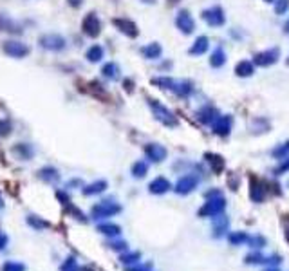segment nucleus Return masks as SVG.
Returning a JSON list of instances; mask_svg holds the SVG:
<instances>
[{
  "label": "nucleus",
  "instance_id": "58836bf2",
  "mask_svg": "<svg viewBox=\"0 0 289 271\" xmlns=\"http://www.w3.org/2000/svg\"><path fill=\"white\" fill-rule=\"evenodd\" d=\"M148 270H150L148 266H143V268L136 266V268H130V270H127V271H148Z\"/></svg>",
  "mask_w": 289,
  "mask_h": 271
},
{
  "label": "nucleus",
  "instance_id": "a18cd8bd",
  "mask_svg": "<svg viewBox=\"0 0 289 271\" xmlns=\"http://www.w3.org/2000/svg\"><path fill=\"white\" fill-rule=\"evenodd\" d=\"M288 64H289V58H288Z\"/></svg>",
  "mask_w": 289,
  "mask_h": 271
},
{
  "label": "nucleus",
  "instance_id": "4c0bfd02",
  "mask_svg": "<svg viewBox=\"0 0 289 271\" xmlns=\"http://www.w3.org/2000/svg\"><path fill=\"white\" fill-rule=\"evenodd\" d=\"M67 2H69L71 7H81L85 0H67Z\"/></svg>",
  "mask_w": 289,
  "mask_h": 271
},
{
  "label": "nucleus",
  "instance_id": "bb28decb",
  "mask_svg": "<svg viewBox=\"0 0 289 271\" xmlns=\"http://www.w3.org/2000/svg\"><path fill=\"white\" fill-rule=\"evenodd\" d=\"M146 172H148V165L144 161H136L132 165V176L134 177H144Z\"/></svg>",
  "mask_w": 289,
  "mask_h": 271
},
{
  "label": "nucleus",
  "instance_id": "f8f14e48",
  "mask_svg": "<svg viewBox=\"0 0 289 271\" xmlns=\"http://www.w3.org/2000/svg\"><path fill=\"white\" fill-rule=\"evenodd\" d=\"M144 154H146V157H148L150 161L161 163V161L166 157V148L157 145V143H148V145L144 146Z\"/></svg>",
  "mask_w": 289,
  "mask_h": 271
},
{
  "label": "nucleus",
  "instance_id": "72a5a7b5",
  "mask_svg": "<svg viewBox=\"0 0 289 271\" xmlns=\"http://www.w3.org/2000/svg\"><path fill=\"white\" fill-rule=\"evenodd\" d=\"M289 152V141L286 143V145L279 146V148H275L273 150V156L275 157H279V159H284V156Z\"/></svg>",
  "mask_w": 289,
  "mask_h": 271
},
{
  "label": "nucleus",
  "instance_id": "393cba45",
  "mask_svg": "<svg viewBox=\"0 0 289 271\" xmlns=\"http://www.w3.org/2000/svg\"><path fill=\"white\" fill-rule=\"evenodd\" d=\"M98 231L107 237H118L121 233V228L114 222H103V224H98Z\"/></svg>",
  "mask_w": 289,
  "mask_h": 271
},
{
  "label": "nucleus",
  "instance_id": "4468645a",
  "mask_svg": "<svg viewBox=\"0 0 289 271\" xmlns=\"http://www.w3.org/2000/svg\"><path fill=\"white\" fill-rule=\"evenodd\" d=\"M0 31H5V33H11V35H20L22 33V25L16 24L13 18L5 15H0Z\"/></svg>",
  "mask_w": 289,
  "mask_h": 271
},
{
  "label": "nucleus",
  "instance_id": "c85d7f7f",
  "mask_svg": "<svg viewBox=\"0 0 289 271\" xmlns=\"http://www.w3.org/2000/svg\"><path fill=\"white\" fill-rule=\"evenodd\" d=\"M224 208V203H222V199H215V201H210L208 204L205 206V210H203V213H219L220 210Z\"/></svg>",
  "mask_w": 289,
  "mask_h": 271
},
{
  "label": "nucleus",
  "instance_id": "a878e982",
  "mask_svg": "<svg viewBox=\"0 0 289 271\" xmlns=\"http://www.w3.org/2000/svg\"><path fill=\"white\" fill-rule=\"evenodd\" d=\"M85 58L89 62H92V64L100 62L101 58H103V49H101V45H90L89 49H87V53H85Z\"/></svg>",
  "mask_w": 289,
  "mask_h": 271
},
{
  "label": "nucleus",
  "instance_id": "cd10ccee",
  "mask_svg": "<svg viewBox=\"0 0 289 271\" xmlns=\"http://www.w3.org/2000/svg\"><path fill=\"white\" fill-rule=\"evenodd\" d=\"M27 224L33 226L35 230H44V228H51V224L47 221H42L38 215H29L27 217Z\"/></svg>",
  "mask_w": 289,
  "mask_h": 271
},
{
  "label": "nucleus",
  "instance_id": "7c9ffc66",
  "mask_svg": "<svg viewBox=\"0 0 289 271\" xmlns=\"http://www.w3.org/2000/svg\"><path fill=\"white\" fill-rule=\"evenodd\" d=\"M277 4H275V11H277V15H284L288 13L289 9V0H275Z\"/></svg>",
  "mask_w": 289,
  "mask_h": 271
},
{
  "label": "nucleus",
  "instance_id": "a19ab883",
  "mask_svg": "<svg viewBox=\"0 0 289 271\" xmlns=\"http://www.w3.org/2000/svg\"><path fill=\"white\" fill-rule=\"evenodd\" d=\"M143 2H150V4H152V2H155V0H143Z\"/></svg>",
  "mask_w": 289,
  "mask_h": 271
},
{
  "label": "nucleus",
  "instance_id": "f03ea898",
  "mask_svg": "<svg viewBox=\"0 0 289 271\" xmlns=\"http://www.w3.org/2000/svg\"><path fill=\"white\" fill-rule=\"evenodd\" d=\"M148 105H150V109H152L154 118L159 121V123H163L165 127H177L179 125V121H177L175 114L170 111L168 107H165L157 100H152V98H148Z\"/></svg>",
  "mask_w": 289,
  "mask_h": 271
},
{
  "label": "nucleus",
  "instance_id": "6ab92c4d",
  "mask_svg": "<svg viewBox=\"0 0 289 271\" xmlns=\"http://www.w3.org/2000/svg\"><path fill=\"white\" fill-rule=\"evenodd\" d=\"M13 154L20 157L22 161H29L31 157L35 156V150H33L31 145H27V143H16V145L13 146Z\"/></svg>",
  "mask_w": 289,
  "mask_h": 271
},
{
  "label": "nucleus",
  "instance_id": "1a4fd4ad",
  "mask_svg": "<svg viewBox=\"0 0 289 271\" xmlns=\"http://www.w3.org/2000/svg\"><path fill=\"white\" fill-rule=\"evenodd\" d=\"M175 25H177V29H179L183 35H192L195 29V20H194V16L190 15V11L183 9L177 13V16H175Z\"/></svg>",
  "mask_w": 289,
  "mask_h": 271
},
{
  "label": "nucleus",
  "instance_id": "39448f33",
  "mask_svg": "<svg viewBox=\"0 0 289 271\" xmlns=\"http://www.w3.org/2000/svg\"><path fill=\"white\" fill-rule=\"evenodd\" d=\"M203 20H205L210 27H220V25H224L226 15L220 5H212V7L203 11Z\"/></svg>",
  "mask_w": 289,
  "mask_h": 271
},
{
  "label": "nucleus",
  "instance_id": "423d86ee",
  "mask_svg": "<svg viewBox=\"0 0 289 271\" xmlns=\"http://www.w3.org/2000/svg\"><path fill=\"white\" fill-rule=\"evenodd\" d=\"M279 58H280V51L277 47H271V49L260 51V53H257L253 56V66H259V67L273 66V64L279 62Z\"/></svg>",
  "mask_w": 289,
  "mask_h": 271
},
{
  "label": "nucleus",
  "instance_id": "9b49d317",
  "mask_svg": "<svg viewBox=\"0 0 289 271\" xmlns=\"http://www.w3.org/2000/svg\"><path fill=\"white\" fill-rule=\"evenodd\" d=\"M114 25L118 27V31H121V33L127 35L129 38H136V36L140 35L138 25L132 20H129V18H114Z\"/></svg>",
  "mask_w": 289,
  "mask_h": 271
},
{
  "label": "nucleus",
  "instance_id": "412c9836",
  "mask_svg": "<svg viewBox=\"0 0 289 271\" xmlns=\"http://www.w3.org/2000/svg\"><path fill=\"white\" fill-rule=\"evenodd\" d=\"M197 118H199L203 123H208V125H212L217 118H219V114H217V111H215L214 107H205V109H201L199 112H197Z\"/></svg>",
  "mask_w": 289,
  "mask_h": 271
},
{
  "label": "nucleus",
  "instance_id": "20e7f679",
  "mask_svg": "<svg viewBox=\"0 0 289 271\" xmlns=\"http://www.w3.org/2000/svg\"><path fill=\"white\" fill-rule=\"evenodd\" d=\"M121 211V206L114 201H100L96 203L92 206V210H90V215L92 219H107V217H112L116 213H120Z\"/></svg>",
  "mask_w": 289,
  "mask_h": 271
},
{
  "label": "nucleus",
  "instance_id": "ea45409f",
  "mask_svg": "<svg viewBox=\"0 0 289 271\" xmlns=\"http://www.w3.org/2000/svg\"><path fill=\"white\" fill-rule=\"evenodd\" d=\"M76 271H94V270H92L90 266H83V268H78Z\"/></svg>",
  "mask_w": 289,
  "mask_h": 271
},
{
  "label": "nucleus",
  "instance_id": "f704fd0d",
  "mask_svg": "<svg viewBox=\"0 0 289 271\" xmlns=\"http://www.w3.org/2000/svg\"><path fill=\"white\" fill-rule=\"evenodd\" d=\"M11 125H9V121H4V120H0V136L2 137H5V136H9L11 134Z\"/></svg>",
  "mask_w": 289,
  "mask_h": 271
},
{
  "label": "nucleus",
  "instance_id": "37998d69",
  "mask_svg": "<svg viewBox=\"0 0 289 271\" xmlns=\"http://www.w3.org/2000/svg\"><path fill=\"white\" fill-rule=\"evenodd\" d=\"M0 206H4V203H2V197H0Z\"/></svg>",
  "mask_w": 289,
  "mask_h": 271
},
{
  "label": "nucleus",
  "instance_id": "9d476101",
  "mask_svg": "<svg viewBox=\"0 0 289 271\" xmlns=\"http://www.w3.org/2000/svg\"><path fill=\"white\" fill-rule=\"evenodd\" d=\"M197 185H199V179L195 176H183L175 185V192L181 194V196H186L190 192H194V188H197Z\"/></svg>",
  "mask_w": 289,
  "mask_h": 271
},
{
  "label": "nucleus",
  "instance_id": "dca6fc26",
  "mask_svg": "<svg viewBox=\"0 0 289 271\" xmlns=\"http://www.w3.org/2000/svg\"><path fill=\"white\" fill-rule=\"evenodd\" d=\"M141 55H143L144 58H148V60H157V58H161V55H163V47H161L157 42H152V44L144 45L143 49H141Z\"/></svg>",
  "mask_w": 289,
  "mask_h": 271
},
{
  "label": "nucleus",
  "instance_id": "4be33fe9",
  "mask_svg": "<svg viewBox=\"0 0 289 271\" xmlns=\"http://www.w3.org/2000/svg\"><path fill=\"white\" fill-rule=\"evenodd\" d=\"M253 72H255L253 62L242 60V62H239V64H237V67H235V74L242 76V78H248V76H251Z\"/></svg>",
  "mask_w": 289,
  "mask_h": 271
},
{
  "label": "nucleus",
  "instance_id": "aec40b11",
  "mask_svg": "<svg viewBox=\"0 0 289 271\" xmlns=\"http://www.w3.org/2000/svg\"><path fill=\"white\" fill-rule=\"evenodd\" d=\"M226 64V53L222 47H215L212 51V56H210V66L215 67V69H219Z\"/></svg>",
  "mask_w": 289,
  "mask_h": 271
},
{
  "label": "nucleus",
  "instance_id": "2eb2a0df",
  "mask_svg": "<svg viewBox=\"0 0 289 271\" xmlns=\"http://www.w3.org/2000/svg\"><path fill=\"white\" fill-rule=\"evenodd\" d=\"M150 194H155V196H161V194H166L170 190V181L165 177H155L152 183L148 185Z\"/></svg>",
  "mask_w": 289,
  "mask_h": 271
},
{
  "label": "nucleus",
  "instance_id": "ddd939ff",
  "mask_svg": "<svg viewBox=\"0 0 289 271\" xmlns=\"http://www.w3.org/2000/svg\"><path fill=\"white\" fill-rule=\"evenodd\" d=\"M212 129H214L215 134L228 136L229 131H231V116H219V118L212 123Z\"/></svg>",
  "mask_w": 289,
  "mask_h": 271
},
{
  "label": "nucleus",
  "instance_id": "f257e3e1",
  "mask_svg": "<svg viewBox=\"0 0 289 271\" xmlns=\"http://www.w3.org/2000/svg\"><path fill=\"white\" fill-rule=\"evenodd\" d=\"M154 85H157L159 89L172 90L174 94L181 96V98H186L194 92V85L186 80H174V78H168V76H161V78H154L152 80Z\"/></svg>",
  "mask_w": 289,
  "mask_h": 271
},
{
  "label": "nucleus",
  "instance_id": "0eeeda50",
  "mask_svg": "<svg viewBox=\"0 0 289 271\" xmlns=\"http://www.w3.org/2000/svg\"><path fill=\"white\" fill-rule=\"evenodd\" d=\"M81 29H83V35H87L89 38H98L101 33V22L98 18V15L89 13L85 16L83 22H81Z\"/></svg>",
  "mask_w": 289,
  "mask_h": 271
},
{
  "label": "nucleus",
  "instance_id": "79ce46f5",
  "mask_svg": "<svg viewBox=\"0 0 289 271\" xmlns=\"http://www.w3.org/2000/svg\"><path fill=\"white\" fill-rule=\"evenodd\" d=\"M286 31H288V33H289V22H288V25H286Z\"/></svg>",
  "mask_w": 289,
  "mask_h": 271
},
{
  "label": "nucleus",
  "instance_id": "f3484780",
  "mask_svg": "<svg viewBox=\"0 0 289 271\" xmlns=\"http://www.w3.org/2000/svg\"><path fill=\"white\" fill-rule=\"evenodd\" d=\"M210 47V40H208V36H199L197 40L194 42V45L190 47V55L192 56H201V55H205L206 51H208Z\"/></svg>",
  "mask_w": 289,
  "mask_h": 271
},
{
  "label": "nucleus",
  "instance_id": "a211bd4d",
  "mask_svg": "<svg viewBox=\"0 0 289 271\" xmlns=\"http://www.w3.org/2000/svg\"><path fill=\"white\" fill-rule=\"evenodd\" d=\"M107 186H109V183H107V181H103V179H100V181H94V183L87 185L81 192H83V196H87V197L98 196V194H101V192L107 190Z\"/></svg>",
  "mask_w": 289,
  "mask_h": 271
},
{
  "label": "nucleus",
  "instance_id": "6e6552de",
  "mask_svg": "<svg viewBox=\"0 0 289 271\" xmlns=\"http://www.w3.org/2000/svg\"><path fill=\"white\" fill-rule=\"evenodd\" d=\"M2 51L7 56H11V58H25V56L29 55V47L24 42H18V40L4 42L2 44Z\"/></svg>",
  "mask_w": 289,
  "mask_h": 271
},
{
  "label": "nucleus",
  "instance_id": "473e14b6",
  "mask_svg": "<svg viewBox=\"0 0 289 271\" xmlns=\"http://www.w3.org/2000/svg\"><path fill=\"white\" fill-rule=\"evenodd\" d=\"M140 253H129V255H121L120 261L123 262V264H136V262L140 261Z\"/></svg>",
  "mask_w": 289,
  "mask_h": 271
},
{
  "label": "nucleus",
  "instance_id": "c9c22d12",
  "mask_svg": "<svg viewBox=\"0 0 289 271\" xmlns=\"http://www.w3.org/2000/svg\"><path fill=\"white\" fill-rule=\"evenodd\" d=\"M7 242H9V239H7V235H5L4 231L0 230V251H4L5 248H7Z\"/></svg>",
  "mask_w": 289,
  "mask_h": 271
},
{
  "label": "nucleus",
  "instance_id": "b1692460",
  "mask_svg": "<svg viewBox=\"0 0 289 271\" xmlns=\"http://www.w3.org/2000/svg\"><path fill=\"white\" fill-rule=\"evenodd\" d=\"M101 74H103L107 80H118V78H120V67H118V64H114V62H109V64H105V66L101 67Z\"/></svg>",
  "mask_w": 289,
  "mask_h": 271
},
{
  "label": "nucleus",
  "instance_id": "c756f323",
  "mask_svg": "<svg viewBox=\"0 0 289 271\" xmlns=\"http://www.w3.org/2000/svg\"><path fill=\"white\" fill-rule=\"evenodd\" d=\"M2 271H25V264L15 262V261L4 262V264H2Z\"/></svg>",
  "mask_w": 289,
  "mask_h": 271
},
{
  "label": "nucleus",
  "instance_id": "c03bdc74",
  "mask_svg": "<svg viewBox=\"0 0 289 271\" xmlns=\"http://www.w3.org/2000/svg\"><path fill=\"white\" fill-rule=\"evenodd\" d=\"M264 2H275V0H264Z\"/></svg>",
  "mask_w": 289,
  "mask_h": 271
},
{
  "label": "nucleus",
  "instance_id": "e433bc0d",
  "mask_svg": "<svg viewBox=\"0 0 289 271\" xmlns=\"http://www.w3.org/2000/svg\"><path fill=\"white\" fill-rule=\"evenodd\" d=\"M109 246L116 251H125L127 250V242H110Z\"/></svg>",
  "mask_w": 289,
  "mask_h": 271
},
{
  "label": "nucleus",
  "instance_id": "7ed1b4c3",
  "mask_svg": "<svg viewBox=\"0 0 289 271\" xmlns=\"http://www.w3.org/2000/svg\"><path fill=\"white\" fill-rule=\"evenodd\" d=\"M38 44H40L42 49L53 51V53H60L67 47V40L58 33H45L38 38Z\"/></svg>",
  "mask_w": 289,
  "mask_h": 271
},
{
  "label": "nucleus",
  "instance_id": "5701e85b",
  "mask_svg": "<svg viewBox=\"0 0 289 271\" xmlns=\"http://www.w3.org/2000/svg\"><path fill=\"white\" fill-rule=\"evenodd\" d=\"M38 177L47 181V183H56V181L60 179V174H58V170L53 168V166H44V168L38 170Z\"/></svg>",
  "mask_w": 289,
  "mask_h": 271
},
{
  "label": "nucleus",
  "instance_id": "2f4dec72",
  "mask_svg": "<svg viewBox=\"0 0 289 271\" xmlns=\"http://www.w3.org/2000/svg\"><path fill=\"white\" fill-rule=\"evenodd\" d=\"M76 270H78V264H76L74 257H69V259L62 264V271H76Z\"/></svg>",
  "mask_w": 289,
  "mask_h": 271
}]
</instances>
